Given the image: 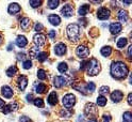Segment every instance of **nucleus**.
Returning a JSON list of instances; mask_svg holds the SVG:
<instances>
[{"label": "nucleus", "mask_w": 132, "mask_h": 122, "mask_svg": "<svg viewBox=\"0 0 132 122\" xmlns=\"http://www.w3.org/2000/svg\"><path fill=\"white\" fill-rule=\"evenodd\" d=\"M33 103H34V105H35L36 107H44V102H43L42 99H39V97H37V99H34Z\"/></svg>", "instance_id": "e433bc0d"}, {"label": "nucleus", "mask_w": 132, "mask_h": 122, "mask_svg": "<svg viewBox=\"0 0 132 122\" xmlns=\"http://www.w3.org/2000/svg\"><path fill=\"white\" fill-rule=\"evenodd\" d=\"M97 111V109L95 108V105L93 103H89L85 105V108H84V112L86 116H90V115H95Z\"/></svg>", "instance_id": "2eb2a0df"}, {"label": "nucleus", "mask_w": 132, "mask_h": 122, "mask_svg": "<svg viewBox=\"0 0 132 122\" xmlns=\"http://www.w3.org/2000/svg\"><path fill=\"white\" fill-rule=\"evenodd\" d=\"M110 32L112 34H118L119 32L121 31V29H122V26H121V24L120 23H112L111 25H110Z\"/></svg>", "instance_id": "9d476101"}, {"label": "nucleus", "mask_w": 132, "mask_h": 122, "mask_svg": "<svg viewBox=\"0 0 132 122\" xmlns=\"http://www.w3.org/2000/svg\"><path fill=\"white\" fill-rule=\"evenodd\" d=\"M54 54L56 56H63L66 54V45L64 43H59L54 46Z\"/></svg>", "instance_id": "9b49d317"}, {"label": "nucleus", "mask_w": 132, "mask_h": 122, "mask_svg": "<svg viewBox=\"0 0 132 122\" xmlns=\"http://www.w3.org/2000/svg\"><path fill=\"white\" fill-rule=\"evenodd\" d=\"M29 4H30L32 8H38V6H40V4H42V1H39V0L33 1V0H31V1L29 2Z\"/></svg>", "instance_id": "58836bf2"}, {"label": "nucleus", "mask_w": 132, "mask_h": 122, "mask_svg": "<svg viewBox=\"0 0 132 122\" xmlns=\"http://www.w3.org/2000/svg\"><path fill=\"white\" fill-rule=\"evenodd\" d=\"M88 11H89V5L88 4H83V5L80 6L78 13H79L80 16H85L88 13Z\"/></svg>", "instance_id": "5701e85b"}, {"label": "nucleus", "mask_w": 132, "mask_h": 122, "mask_svg": "<svg viewBox=\"0 0 132 122\" xmlns=\"http://www.w3.org/2000/svg\"><path fill=\"white\" fill-rule=\"evenodd\" d=\"M37 77H38V79H40V80H45L46 78H47V74H46V71L45 70H38L37 71Z\"/></svg>", "instance_id": "2f4dec72"}, {"label": "nucleus", "mask_w": 132, "mask_h": 122, "mask_svg": "<svg viewBox=\"0 0 132 122\" xmlns=\"http://www.w3.org/2000/svg\"><path fill=\"white\" fill-rule=\"evenodd\" d=\"M111 120H112V118L110 115H104L102 117V122H111Z\"/></svg>", "instance_id": "c03bdc74"}, {"label": "nucleus", "mask_w": 132, "mask_h": 122, "mask_svg": "<svg viewBox=\"0 0 132 122\" xmlns=\"http://www.w3.org/2000/svg\"><path fill=\"white\" fill-rule=\"evenodd\" d=\"M57 70H59L60 73H66L68 70V66L66 62H61L59 63V66H57Z\"/></svg>", "instance_id": "a878e982"}, {"label": "nucleus", "mask_w": 132, "mask_h": 122, "mask_svg": "<svg viewBox=\"0 0 132 122\" xmlns=\"http://www.w3.org/2000/svg\"><path fill=\"white\" fill-rule=\"evenodd\" d=\"M66 81H67V79L64 76H55L53 79V85L55 88H62L66 85Z\"/></svg>", "instance_id": "1a4fd4ad"}, {"label": "nucleus", "mask_w": 132, "mask_h": 122, "mask_svg": "<svg viewBox=\"0 0 132 122\" xmlns=\"http://www.w3.org/2000/svg\"><path fill=\"white\" fill-rule=\"evenodd\" d=\"M110 10L106 9V8H100L98 11H97V17L101 20H104V19H108L110 17Z\"/></svg>", "instance_id": "0eeeda50"}, {"label": "nucleus", "mask_w": 132, "mask_h": 122, "mask_svg": "<svg viewBox=\"0 0 132 122\" xmlns=\"http://www.w3.org/2000/svg\"><path fill=\"white\" fill-rule=\"evenodd\" d=\"M131 55H132V45H130L129 48H128V57H129V59L131 58Z\"/></svg>", "instance_id": "de8ad7c7"}, {"label": "nucleus", "mask_w": 132, "mask_h": 122, "mask_svg": "<svg viewBox=\"0 0 132 122\" xmlns=\"http://www.w3.org/2000/svg\"><path fill=\"white\" fill-rule=\"evenodd\" d=\"M118 19L120 20V23H127V20L129 19V14H128V12L127 11H125V10H120V11H118Z\"/></svg>", "instance_id": "aec40b11"}, {"label": "nucleus", "mask_w": 132, "mask_h": 122, "mask_svg": "<svg viewBox=\"0 0 132 122\" xmlns=\"http://www.w3.org/2000/svg\"><path fill=\"white\" fill-rule=\"evenodd\" d=\"M34 29H35V31H42L44 29V26L42 25V23H36L34 26Z\"/></svg>", "instance_id": "a19ab883"}, {"label": "nucleus", "mask_w": 132, "mask_h": 122, "mask_svg": "<svg viewBox=\"0 0 132 122\" xmlns=\"http://www.w3.org/2000/svg\"><path fill=\"white\" fill-rule=\"evenodd\" d=\"M31 67H32V62H31V60H24V61H23L22 68H23L24 70H29Z\"/></svg>", "instance_id": "4c0bfd02"}, {"label": "nucleus", "mask_w": 132, "mask_h": 122, "mask_svg": "<svg viewBox=\"0 0 132 122\" xmlns=\"http://www.w3.org/2000/svg\"><path fill=\"white\" fill-rule=\"evenodd\" d=\"M76 54H77V56L79 57V58L85 59L86 57L89 55V49L84 45H79L78 48L76 49Z\"/></svg>", "instance_id": "39448f33"}, {"label": "nucleus", "mask_w": 132, "mask_h": 122, "mask_svg": "<svg viewBox=\"0 0 132 122\" xmlns=\"http://www.w3.org/2000/svg\"><path fill=\"white\" fill-rule=\"evenodd\" d=\"M48 103L50 105H52V106L56 105V103H57V94L55 93V91H52L50 94H49V96H48Z\"/></svg>", "instance_id": "412c9836"}, {"label": "nucleus", "mask_w": 132, "mask_h": 122, "mask_svg": "<svg viewBox=\"0 0 132 122\" xmlns=\"http://www.w3.org/2000/svg\"><path fill=\"white\" fill-rule=\"evenodd\" d=\"M1 93L4 97H6V99H11L13 96V90L9 86H3L1 89Z\"/></svg>", "instance_id": "a211bd4d"}, {"label": "nucleus", "mask_w": 132, "mask_h": 122, "mask_svg": "<svg viewBox=\"0 0 132 122\" xmlns=\"http://www.w3.org/2000/svg\"><path fill=\"white\" fill-rule=\"evenodd\" d=\"M18 108V104L14 102V103H11V104H7L4 106V108L2 109V112L3 113H9L11 111H14V110H17Z\"/></svg>", "instance_id": "4468645a"}, {"label": "nucleus", "mask_w": 132, "mask_h": 122, "mask_svg": "<svg viewBox=\"0 0 132 122\" xmlns=\"http://www.w3.org/2000/svg\"><path fill=\"white\" fill-rule=\"evenodd\" d=\"M35 91L37 93H44L46 91V85L45 84H38L35 88Z\"/></svg>", "instance_id": "72a5a7b5"}, {"label": "nucleus", "mask_w": 132, "mask_h": 122, "mask_svg": "<svg viewBox=\"0 0 132 122\" xmlns=\"http://www.w3.org/2000/svg\"><path fill=\"white\" fill-rule=\"evenodd\" d=\"M61 13H62V15L64 16V17H71V16L73 15V8H72V5L69 4V3L65 4L62 8Z\"/></svg>", "instance_id": "6e6552de"}, {"label": "nucleus", "mask_w": 132, "mask_h": 122, "mask_svg": "<svg viewBox=\"0 0 132 122\" xmlns=\"http://www.w3.org/2000/svg\"><path fill=\"white\" fill-rule=\"evenodd\" d=\"M127 43H128V40L126 38H120V39L117 40L116 45H117L118 48H123V47L127 45Z\"/></svg>", "instance_id": "bb28decb"}, {"label": "nucleus", "mask_w": 132, "mask_h": 122, "mask_svg": "<svg viewBox=\"0 0 132 122\" xmlns=\"http://www.w3.org/2000/svg\"><path fill=\"white\" fill-rule=\"evenodd\" d=\"M48 20L53 26H59L60 23H61V18L56 14H50L48 16Z\"/></svg>", "instance_id": "f3484780"}, {"label": "nucleus", "mask_w": 132, "mask_h": 122, "mask_svg": "<svg viewBox=\"0 0 132 122\" xmlns=\"http://www.w3.org/2000/svg\"><path fill=\"white\" fill-rule=\"evenodd\" d=\"M32 100H33V95H32V94H28V95H27V101L31 102Z\"/></svg>", "instance_id": "8fccbe9b"}, {"label": "nucleus", "mask_w": 132, "mask_h": 122, "mask_svg": "<svg viewBox=\"0 0 132 122\" xmlns=\"http://www.w3.org/2000/svg\"><path fill=\"white\" fill-rule=\"evenodd\" d=\"M54 37H55V31L54 30H50V31H49V38H50V39H54Z\"/></svg>", "instance_id": "a18cd8bd"}, {"label": "nucleus", "mask_w": 132, "mask_h": 122, "mask_svg": "<svg viewBox=\"0 0 132 122\" xmlns=\"http://www.w3.org/2000/svg\"><path fill=\"white\" fill-rule=\"evenodd\" d=\"M17 85H18V88H19V90L23 91L24 89H26L27 85H28V78L26 76H19L18 79H17Z\"/></svg>", "instance_id": "ddd939ff"}, {"label": "nucleus", "mask_w": 132, "mask_h": 122, "mask_svg": "<svg viewBox=\"0 0 132 122\" xmlns=\"http://www.w3.org/2000/svg\"><path fill=\"white\" fill-rule=\"evenodd\" d=\"M128 104L129 105L132 104V93H129L128 94Z\"/></svg>", "instance_id": "09e8293b"}, {"label": "nucleus", "mask_w": 132, "mask_h": 122, "mask_svg": "<svg viewBox=\"0 0 132 122\" xmlns=\"http://www.w3.org/2000/svg\"><path fill=\"white\" fill-rule=\"evenodd\" d=\"M27 44H28V40H27L26 37H23V35H18L17 37V39H16V45H17L18 47L22 48Z\"/></svg>", "instance_id": "6ab92c4d"}, {"label": "nucleus", "mask_w": 132, "mask_h": 122, "mask_svg": "<svg viewBox=\"0 0 132 122\" xmlns=\"http://www.w3.org/2000/svg\"><path fill=\"white\" fill-rule=\"evenodd\" d=\"M59 3H60V1H57V0H49L47 2L49 9H55V8H57V5H59Z\"/></svg>", "instance_id": "7c9ffc66"}, {"label": "nucleus", "mask_w": 132, "mask_h": 122, "mask_svg": "<svg viewBox=\"0 0 132 122\" xmlns=\"http://www.w3.org/2000/svg\"><path fill=\"white\" fill-rule=\"evenodd\" d=\"M61 116H62V117H70V116H71V111H70V110L67 111V110H66V108H65V109H63V110L61 111Z\"/></svg>", "instance_id": "ea45409f"}, {"label": "nucleus", "mask_w": 132, "mask_h": 122, "mask_svg": "<svg viewBox=\"0 0 132 122\" xmlns=\"http://www.w3.org/2000/svg\"><path fill=\"white\" fill-rule=\"evenodd\" d=\"M62 103H63V106L66 109H70L73 105L76 104V96L73 95L72 93H67L63 96L62 99Z\"/></svg>", "instance_id": "20e7f679"}, {"label": "nucleus", "mask_w": 132, "mask_h": 122, "mask_svg": "<svg viewBox=\"0 0 132 122\" xmlns=\"http://www.w3.org/2000/svg\"><path fill=\"white\" fill-rule=\"evenodd\" d=\"M33 41H34L36 47H42L46 43V35H44L42 33H36L33 37Z\"/></svg>", "instance_id": "423d86ee"}, {"label": "nucleus", "mask_w": 132, "mask_h": 122, "mask_svg": "<svg viewBox=\"0 0 132 122\" xmlns=\"http://www.w3.org/2000/svg\"><path fill=\"white\" fill-rule=\"evenodd\" d=\"M122 121L123 122H132V113L130 111H126L122 116Z\"/></svg>", "instance_id": "c756f323"}, {"label": "nucleus", "mask_w": 132, "mask_h": 122, "mask_svg": "<svg viewBox=\"0 0 132 122\" xmlns=\"http://www.w3.org/2000/svg\"><path fill=\"white\" fill-rule=\"evenodd\" d=\"M38 54H39V48L38 47L34 46V47L30 48V57L31 58H36Z\"/></svg>", "instance_id": "c85d7f7f"}, {"label": "nucleus", "mask_w": 132, "mask_h": 122, "mask_svg": "<svg viewBox=\"0 0 132 122\" xmlns=\"http://www.w3.org/2000/svg\"><path fill=\"white\" fill-rule=\"evenodd\" d=\"M3 105H4V101L0 99V108H1V107H3Z\"/></svg>", "instance_id": "3c124183"}, {"label": "nucleus", "mask_w": 132, "mask_h": 122, "mask_svg": "<svg viewBox=\"0 0 132 122\" xmlns=\"http://www.w3.org/2000/svg\"><path fill=\"white\" fill-rule=\"evenodd\" d=\"M47 57H48V54H47V53H39V54L37 55L36 58L38 59L39 62H44V61L47 59Z\"/></svg>", "instance_id": "f704fd0d"}, {"label": "nucleus", "mask_w": 132, "mask_h": 122, "mask_svg": "<svg viewBox=\"0 0 132 122\" xmlns=\"http://www.w3.org/2000/svg\"><path fill=\"white\" fill-rule=\"evenodd\" d=\"M88 122H97V120L96 119H89Z\"/></svg>", "instance_id": "5fc2aeb1"}, {"label": "nucleus", "mask_w": 132, "mask_h": 122, "mask_svg": "<svg viewBox=\"0 0 132 122\" xmlns=\"http://www.w3.org/2000/svg\"><path fill=\"white\" fill-rule=\"evenodd\" d=\"M86 64H87V61H83L81 63V66H80V70H84L86 68Z\"/></svg>", "instance_id": "49530a36"}, {"label": "nucleus", "mask_w": 132, "mask_h": 122, "mask_svg": "<svg viewBox=\"0 0 132 122\" xmlns=\"http://www.w3.org/2000/svg\"><path fill=\"white\" fill-rule=\"evenodd\" d=\"M1 44H2V35L0 34V45H1Z\"/></svg>", "instance_id": "6e6d98bb"}, {"label": "nucleus", "mask_w": 132, "mask_h": 122, "mask_svg": "<svg viewBox=\"0 0 132 122\" xmlns=\"http://www.w3.org/2000/svg\"><path fill=\"white\" fill-rule=\"evenodd\" d=\"M105 104H106V97H104L103 95H99L97 97V105L98 106H105Z\"/></svg>", "instance_id": "cd10ccee"}, {"label": "nucleus", "mask_w": 132, "mask_h": 122, "mask_svg": "<svg viewBox=\"0 0 132 122\" xmlns=\"http://www.w3.org/2000/svg\"><path fill=\"white\" fill-rule=\"evenodd\" d=\"M20 10H21V8H20V5H19L18 3H11V4L9 5L7 12H9L10 14H12V15H15V14L19 13Z\"/></svg>", "instance_id": "dca6fc26"}, {"label": "nucleus", "mask_w": 132, "mask_h": 122, "mask_svg": "<svg viewBox=\"0 0 132 122\" xmlns=\"http://www.w3.org/2000/svg\"><path fill=\"white\" fill-rule=\"evenodd\" d=\"M80 118L78 119V122H82V121H83V116H79Z\"/></svg>", "instance_id": "864d4df0"}, {"label": "nucleus", "mask_w": 132, "mask_h": 122, "mask_svg": "<svg viewBox=\"0 0 132 122\" xmlns=\"http://www.w3.org/2000/svg\"><path fill=\"white\" fill-rule=\"evenodd\" d=\"M19 122H32V120L27 116H21L19 118Z\"/></svg>", "instance_id": "79ce46f5"}, {"label": "nucleus", "mask_w": 132, "mask_h": 122, "mask_svg": "<svg viewBox=\"0 0 132 122\" xmlns=\"http://www.w3.org/2000/svg\"><path fill=\"white\" fill-rule=\"evenodd\" d=\"M30 25H31V20L28 17H23L20 21V27L22 30H28L30 28Z\"/></svg>", "instance_id": "4be33fe9"}, {"label": "nucleus", "mask_w": 132, "mask_h": 122, "mask_svg": "<svg viewBox=\"0 0 132 122\" xmlns=\"http://www.w3.org/2000/svg\"><path fill=\"white\" fill-rule=\"evenodd\" d=\"M100 72V63L95 58H92L89 61H87L86 64V73L89 76H96Z\"/></svg>", "instance_id": "7ed1b4c3"}, {"label": "nucleus", "mask_w": 132, "mask_h": 122, "mask_svg": "<svg viewBox=\"0 0 132 122\" xmlns=\"http://www.w3.org/2000/svg\"><path fill=\"white\" fill-rule=\"evenodd\" d=\"M129 73V69L123 62L121 61H115L111 64V74L116 79H123L127 77Z\"/></svg>", "instance_id": "f257e3e1"}, {"label": "nucleus", "mask_w": 132, "mask_h": 122, "mask_svg": "<svg viewBox=\"0 0 132 122\" xmlns=\"http://www.w3.org/2000/svg\"><path fill=\"white\" fill-rule=\"evenodd\" d=\"M110 91V88L108 86H102L100 89H99V93L100 95H103V94H108Z\"/></svg>", "instance_id": "c9c22d12"}, {"label": "nucleus", "mask_w": 132, "mask_h": 122, "mask_svg": "<svg viewBox=\"0 0 132 122\" xmlns=\"http://www.w3.org/2000/svg\"><path fill=\"white\" fill-rule=\"evenodd\" d=\"M85 88H86V91H88V92H94L95 91V89H96V85L94 84V83H92V81H89V83H87L86 84V86H85Z\"/></svg>", "instance_id": "473e14b6"}, {"label": "nucleus", "mask_w": 132, "mask_h": 122, "mask_svg": "<svg viewBox=\"0 0 132 122\" xmlns=\"http://www.w3.org/2000/svg\"><path fill=\"white\" fill-rule=\"evenodd\" d=\"M125 4H131V1H123Z\"/></svg>", "instance_id": "4d7b16f0"}, {"label": "nucleus", "mask_w": 132, "mask_h": 122, "mask_svg": "<svg viewBox=\"0 0 132 122\" xmlns=\"http://www.w3.org/2000/svg\"><path fill=\"white\" fill-rule=\"evenodd\" d=\"M66 33H67V37L70 41H73V42H77L80 38V27L77 24H70V25L67 26L66 28Z\"/></svg>", "instance_id": "f03ea898"}, {"label": "nucleus", "mask_w": 132, "mask_h": 122, "mask_svg": "<svg viewBox=\"0 0 132 122\" xmlns=\"http://www.w3.org/2000/svg\"><path fill=\"white\" fill-rule=\"evenodd\" d=\"M123 97V93L120 91V90H115L111 93V100L114 102V103H119Z\"/></svg>", "instance_id": "f8f14e48"}, {"label": "nucleus", "mask_w": 132, "mask_h": 122, "mask_svg": "<svg viewBox=\"0 0 132 122\" xmlns=\"http://www.w3.org/2000/svg\"><path fill=\"white\" fill-rule=\"evenodd\" d=\"M12 49H13V44L11 43L9 46H7V51H12Z\"/></svg>", "instance_id": "603ef678"}, {"label": "nucleus", "mask_w": 132, "mask_h": 122, "mask_svg": "<svg viewBox=\"0 0 132 122\" xmlns=\"http://www.w3.org/2000/svg\"><path fill=\"white\" fill-rule=\"evenodd\" d=\"M100 53H101V55H102L103 57H109V56L112 54V48H111L110 46H103V47L101 48Z\"/></svg>", "instance_id": "b1692460"}, {"label": "nucleus", "mask_w": 132, "mask_h": 122, "mask_svg": "<svg viewBox=\"0 0 132 122\" xmlns=\"http://www.w3.org/2000/svg\"><path fill=\"white\" fill-rule=\"evenodd\" d=\"M16 73H17V67L16 66H12V67H10L9 69L6 70V75L9 77H13Z\"/></svg>", "instance_id": "393cba45"}, {"label": "nucleus", "mask_w": 132, "mask_h": 122, "mask_svg": "<svg viewBox=\"0 0 132 122\" xmlns=\"http://www.w3.org/2000/svg\"><path fill=\"white\" fill-rule=\"evenodd\" d=\"M26 59V54L24 53H18L17 54V60H24Z\"/></svg>", "instance_id": "37998d69"}]
</instances>
